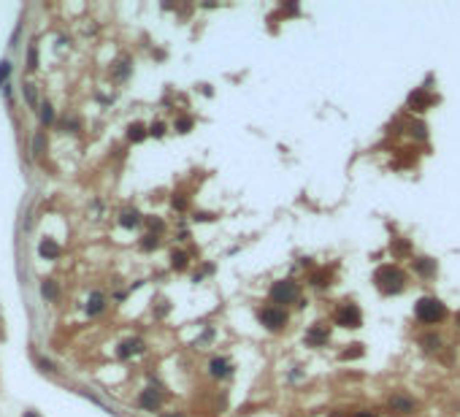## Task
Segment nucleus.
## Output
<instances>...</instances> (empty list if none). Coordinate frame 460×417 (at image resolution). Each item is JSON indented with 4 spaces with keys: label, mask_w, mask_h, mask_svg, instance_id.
Listing matches in <instances>:
<instances>
[{
    "label": "nucleus",
    "mask_w": 460,
    "mask_h": 417,
    "mask_svg": "<svg viewBox=\"0 0 460 417\" xmlns=\"http://www.w3.org/2000/svg\"><path fill=\"white\" fill-rule=\"evenodd\" d=\"M374 282H376V287L382 290V293H401V290H403V274L395 266L376 268Z\"/></svg>",
    "instance_id": "nucleus-1"
},
{
    "label": "nucleus",
    "mask_w": 460,
    "mask_h": 417,
    "mask_svg": "<svg viewBox=\"0 0 460 417\" xmlns=\"http://www.w3.org/2000/svg\"><path fill=\"white\" fill-rule=\"evenodd\" d=\"M414 314H417V320H422V322H441L444 317H446V306L438 298H419L417 301V306H414Z\"/></svg>",
    "instance_id": "nucleus-2"
},
{
    "label": "nucleus",
    "mask_w": 460,
    "mask_h": 417,
    "mask_svg": "<svg viewBox=\"0 0 460 417\" xmlns=\"http://www.w3.org/2000/svg\"><path fill=\"white\" fill-rule=\"evenodd\" d=\"M298 284L292 282V279H282V282H276L271 287V301L273 303H292V301H298Z\"/></svg>",
    "instance_id": "nucleus-3"
},
{
    "label": "nucleus",
    "mask_w": 460,
    "mask_h": 417,
    "mask_svg": "<svg viewBox=\"0 0 460 417\" xmlns=\"http://www.w3.org/2000/svg\"><path fill=\"white\" fill-rule=\"evenodd\" d=\"M260 322H263L268 330H279L284 328V322H287V312L279 306H265L263 312H260Z\"/></svg>",
    "instance_id": "nucleus-4"
},
{
    "label": "nucleus",
    "mask_w": 460,
    "mask_h": 417,
    "mask_svg": "<svg viewBox=\"0 0 460 417\" xmlns=\"http://www.w3.org/2000/svg\"><path fill=\"white\" fill-rule=\"evenodd\" d=\"M360 309L355 306V303H346V306H341L336 312V322L338 325H344V328H360Z\"/></svg>",
    "instance_id": "nucleus-5"
},
{
    "label": "nucleus",
    "mask_w": 460,
    "mask_h": 417,
    "mask_svg": "<svg viewBox=\"0 0 460 417\" xmlns=\"http://www.w3.org/2000/svg\"><path fill=\"white\" fill-rule=\"evenodd\" d=\"M38 252H41V257H46V260H52V257L60 255V247H57V241H52V238H44V241L38 244Z\"/></svg>",
    "instance_id": "nucleus-6"
},
{
    "label": "nucleus",
    "mask_w": 460,
    "mask_h": 417,
    "mask_svg": "<svg viewBox=\"0 0 460 417\" xmlns=\"http://www.w3.org/2000/svg\"><path fill=\"white\" fill-rule=\"evenodd\" d=\"M103 309H106V298H103V293H92V295H90V303H87V312L95 317V314H101Z\"/></svg>",
    "instance_id": "nucleus-7"
},
{
    "label": "nucleus",
    "mask_w": 460,
    "mask_h": 417,
    "mask_svg": "<svg viewBox=\"0 0 460 417\" xmlns=\"http://www.w3.org/2000/svg\"><path fill=\"white\" fill-rule=\"evenodd\" d=\"M306 341L309 344H322V341H328V328H322V325H314L306 333Z\"/></svg>",
    "instance_id": "nucleus-8"
},
{
    "label": "nucleus",
    "mask_w": 460,
    "mask_h": 417,
    "mask_svg": "<svg viewBox=\"0 0 460 417\" xmlns=\"http://www.w3.org/2000/svg\"><path fill=\"white\" fill-rule=\"evenodd\" d=\"M414 268H417V274L430 276V274H436V260H428V257H419V260H414Z\"/></svg>",
    "instance_id": "nucleus-9"
},
{
    "label": "nucleus",
    "mask_w": 460,
    "mask_h": 417,
    "mask_svg": "<svg viewBox=\"0 0 460 417\" xmlns=\"http://www.w3.org/2000/svg\"><path fill=\"white\" fill-rule=\"evenodd\" d=\"M141 406L144 409H157L160 406V395L155 393V390H144V393H141Z\"/></svg>",
    "instance_id": "nucleus-10"
},
{
    "label": "nucleus",
    "mask_w": 460,
    "mask_h": 417,
    "mask_svg": "<svg viewBox=\"0 0 460 417\" xmlns=\"http://www.w3.org/2000/svg\"><path fill=\"white\" fill-rule=\"evenodd\" d=\"M428 101H430V98L425 95L422 90H417V92H411V95H409V106H414L417 111H422L425 106H428Z\"/></svg>",
    "instance_id": "nucleus-11"
},
{
    "label": "nucleus",
    "mask_w": 460,
    "mask_h": 417,
    "mask_svg": "<svg viewBox=\"0 0 460 417\" xmlns=\"http://www.w3.org/2000/svg\"><path fill=\"white\" fill-rule=\"evenodd\" d=\"M138 222H141L138 211H122V214H119V225H122V228H136Z\"/></svg>",
    "instance_id": "nucleus-12"
},
{
    "label": "nucleus",
    "mask_w": 460,
    "mask_h": 417,
    "mask_svg": "<svg viewBox=\"0 0 460 417\" xmlns=\"http://www.w3.org/2000/svg\"><path fill=\"white\" fill-rule=\"evenodd\" d=\"M41 295L46 298V301H55V298L60 295V287H57V282L46 279V282L41 284Z\"/></svg>",
    "instance_id": "nucleus-13"
},
{
    "label": "nucleus",
    "mask_w": 460,
    "mask_h": 417,
    "mask_svg": "<svg viewBox=\"0 0 460 417\" xmlns=\"http://www.w3.org/2000/svg\"><path fill=\"white\" fill-rule=\"evenodd\" d=\"M390 406L392 409H401V412H414V403H411L409 398H403V395H392Z\"/></svg>",
    "instance_id": "nucleus-14"
},
{
    "label": "nucleus",
    "mask_w": 460,
    "mask_h": 417,
    "mask_svg": "<svg viewBox=\"0 0 460 417\" xmlns=\"http://www.w3.org/2000/svg\"><path fill=\"white\" fill-rule=\"evenodd\" d=\"M141 349H144V344L138 341V339H133V341H125L122 347H119V355L128 357V355H133V352H141Z\"/></svg>",
    "instance_id": "nucleus-15"
},
{
    "label": "nucleus",
    "mask_w": 460,
    "mask_h": 417,
    "mask_svg": "<svg viewBox=\"0 0 460 417\" xmlns=\"http://www.w3.org/2000/svg\"><path fill=\"white\" fill-rule=\"evenodd\" d=\"M211 374H214V376H228V374H230L228 360H222V357H214V360H211Z\"/></svg>",
    "instance_id": "nucleus-16"
},
{
    "label": "nucleus",
    "mask_w": 460,
    "mask_h": 417,
    "mask_svg": "<svg viewBox=\"0 0 460 417\" xmlns=\"http://www.w3.org/2000/svg\"><path fill=\"white\" fill-rule=\"evenodd\" d=\"M25 101H28L30 109H36V106H38V92H36V87H33L30 82H25Z\"/></svg>",
    "instance_id": "nucleus-17"
},
{
    "label": "nucleus",
    "mask_w": 460,
    "mask_h": 417,
    "mask_svg": "<svg viewBox=\"0 0 460 417\" xmlns=\"http://www.w3.org/2000/svg\"><path fill=\"white\" fill-rule=\"evenodd\" d=\"M52 119H55V109H52V103H44L41 106V122L52 125Z\"/></svg>",
    "instance_id": "nucleus-18"
},
{
    "label": "nucleus",
    "mask_w": 460,
    "mask_h": 417,
    "mask_svg": "<svg viewBox=\"0 0 460 417\" xmlns=\"http://www.w3.org/2000/svg\"><path fill=\"white\" fill-rule=\"evenodd\" d=\"M171 266L173 268H184V266H187V255H184V252H173L171 255Z\"/></svg>",
    "instance_id": "nucleus-19"
},
{
    "label": "nucleus",
    "mask_w": 460,
    "mask_h": 417,
    "mask_svg": "<svg viewBox=\"0 0 460 417\" xmlns=\"http://www.w3.org/2000/svg\"><path fill=\"white\" fill-rule=\"evenodd\" d=\"M130 141H141V138L146 136V130H144V125H130Z\"/></svg>",
    "instance_id": "nucleus-20"
},
{
    "label": "nucleus",
    "mask_w": 460,
    "mask_h": 417,
    "mask_svg": "<svg viewBox=\"0 0 460 417\" xmlns=\"http://www.w3.org/2000/svg\"><path fill=\"white\" fill-rule=\"evenodd\" d=\"M422 344H425V349H438V344H441V341H438V336H425Z\"/></svg>",
    "instance_id": "nucleus-21"
},
{
    "label": "nucleus",
    "mask_w": 460,
    "mask_h": 417,
    "mask_svg": "<svg viewBox=\"0 0 460 417\" xmlns=\"http://www.w3.org/2000/svg\"><path fill=\"white\" fill-rule=\"evenodd\" d=\"M157 244H160V241H157V236H144L141 247H144V249H155V247H157Z\"/></svg>",
    "instance_id": "nucleus-22"
},
{
    "label": "nucleus",
    "mask_w": 460,
    "mask_h": 417,
    "mask_svg": "<svg viewBox=\"0 0 460 417\" xmlns=\"http://www.w3.org/2000/svg\"><path fill=\"white\" fill-rule=\"evenodd\" d=\"M176 128H179V133H187V130L192 128V119H190V117L179 119V122H176Z\"/></svg>",
    "instance_id": "nucleus-23"
},
{
    "label": "nucleus",
    "mask_w": 460,
    "mask_h": 417,
    "mask_svg": "<svg viewBox=\"0 0 460 417\" xmlns=\"http://www.w3.org/2000/svg\"><path fill=\"white\" fill-rule=\"evenodd\" d=\"M44 144H46V141H44V133H38L36 138H33V149H38V152H41V149H44Z\"/></svg>",
    "instance_id": "nucleus-24"
},
{
    "label": "nucleus",
    "mask_w": 460,
    "mask_h": 417,
    "mask_svg": "<svg viewBox=\"0 0 460 417\" xmlns=\"http://www.w3.org/2000/svg\"><path fill=\"white\" fill-rule=\"evenodd\" d=\"M357 355H363L360 344H357V349H346V352H341V357H344V360H346V357H357Z\"/></svg>",
    "instance_id": "nucleus-25"
},
{
    "label": "nucleus",
    "mask_w": 460,
    "mask_h": 417,
    "mask_svg": "<svg viewBox=\"0 0 460 417\" xmlns=\"http://www.w3.org/2000/svg\"><path fill=\"white\" fill-rule=\"evenodd\" d=\"M28 68H36V49H28Z\"/></svg>",
    "instance_id": "nucleus-26"
},
{
    "label": "nucleus",
    "mask_w": 460,
    "mask_h": 417,
    "mask_svg": "<svg viewBox=\"0 0 460 417\" xmlns=\"http://www.w3.org/2000/svg\"><path fill=\"white\" fill-rule=\"evenodd\" d=\"M9 71H11V65H9V63H3V65H0V84L6 82V76H9Z\"/></svg>",
    "instance_id": "nucleus-27"
},
{
    "label": "nucleus",
    "mask_w": 460,
    "mask_h": 417,
    "mask_svg": "<svg viewBox=\"0 0 460 417\" xmlns=\"http://www.w3.org/2000/svg\"><path fill=\"white\" fill-rule=\"evenodd\" d=\"M411 133H417V138H425V128L422 125H411Z\"/></svg>",
    "instance_id": "nucleus-28"
},
{
    "label": "nucleus",
    "mask_w": 460,
    "mask_h": 417,
    "mask_svg": "<svg viewBox=\"0 0 460 417\" xmlns=\"http://www.w3.org/2000/svg\"><path fill=\"white\" fill-rule=\"evenodd\" d=\"M163 122H157V125H152V136H163Z\"/></svg>",
    "instance_id": "nucleus-29"
},
{
    "label": "nucleus",
    "mask_w": 460,
    "mask_h": 417,
    "mask_svg": "<svg viewBox=\"0 0 460 417\" xmlns=\"http://www.w3.org/2000/svg\"><path fill=\"white\" fill-rule=\"evenodd\" d=\"M149 228H152V230H157V233H160V230H163V222H160V220H149Z\"/></svg>",
    "instance_id": "nucleus-30"
},
{
    "label": "nucleus",
    "mask_w": 460,
    "mask_h": 417,
    "mask_svg": "<svg viewBox=\"0 0 460 417\" xmlns=\"http://www.w3.org/2000/svg\"><path fill=\"white\" fill-rule=\"evenodd\" d=\"M187 203H184V198H173V209H184Z\"/></svg>",
    "instance_id": "nucleus-31"
},
{
    "label": "nucleus",
    "mask_w": 460,
    "mask_h": 417,
    "mask_svg": "<svg viewBox=\"0 0 460 417\" xmlns=\"http://www.w3.org/2000/svg\"><path fill=\"white\" fill-rule=\"evenodd\" d=\"M455 320H457V328H460V312H457V317H455Z\"/></svg>",
    "instance_id": "nucleus-32"
},
{
    "label": "nucleus",
    "mask_w": 460,
    "mask_h": 417,
    "mask_svg": "<svg viewBox=\"0 0 460 417\" xmlns=\"http://www.w3.org/2000/svg\"><path fill=\"white\" fill-rule=\"evenodd\" d=\"M25 417H36V414H33V412H28V414H25Z\"/></svg>",
    "instance_id": "nucleus-33"
},
{
    "label": "nucleus",
    "mask_w": 460,
    "mask_h": 417,
    "mask_svg": "<svg viewBox=\"0 0 460 417\" xmlns=\"http://www.w3.org/2000/svg\"><path fill=\"white\" fill-rule=\"evenodd\" d=\"M163 417H173V414H163ZM176 417H179V414H176Z\"/></svg>",
    "instance_id": "nucleus-34"
},
{
    "label": "nucleus",
    "mask_w": 460,
    "mask_h": 417,
    "mask_svg": "<svg viewBox=\"0 0 460 417\" xmlns=\"http://www.w3.org/2000/svg\"><path fill=\"white\" fill-rule=\"evenodd\" d=\"M360 417H368V414H360Z\"/></svg>",
    "instance_id": "nucleus-35"
}]
</instances>
